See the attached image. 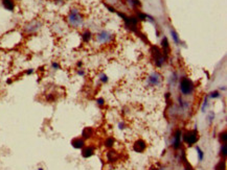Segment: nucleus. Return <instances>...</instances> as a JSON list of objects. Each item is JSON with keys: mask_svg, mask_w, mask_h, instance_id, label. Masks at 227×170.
Segmentation results:
<instances>
[{"mask_svg": "<svg viewBox=\"0 0 227 170\" xmlns=\"http://www.w3.org/2000/svg\"><path fill=\"white\" fill-rule=\"evenodd\" d=\"M67 20H68L69 24L72 27H75V28L82 26L83 23H84V19H83L82 15L80 14V11L77 10V9H71L70 10L68 17H67Z\"/></svg>", "mask_w": 227, "mask_h": 170, "instance_id": "1", "label": "nucleus"}, {"mask_svg": "<svg viewBox=\"0 0 227 170\" xmlns=\"http://www.w3.org/2000/svg\"><path fill=\"white\" fill-rule=\"evenodd\" d=\"M180 91L183 95H189L194 91V83L187 77H182L180 80Z\"/></svg>", "mask_w": 227, "mask_h": 170, "instance_id": "2", "label": "nucleus"}, {"mask_svg": "<svg viewBox=\"0 0 227 170\" xmlns=\"http://www.w3.org/2000/svg\"><path fill=\"white\" fill-rule=\"evenodd\" d=\"M42 27V22L39 21V20H32L30 22H28L27 24L24 25V32L26 33H34V32H37L40 28Z\"/></svg>", "mask_w": 227, "mask_h": 170, "instance_id": "3", "label": "nucleus"}, {"mask_svg": "<svg viewBox=\"0 0 227 170\" xmlns=\"http://www.w3.org/2000/svg\"><path fill=\"white\" fill-rule=\"evenodd\" d=\"M152 54L154 56V62H155V65L157 67H161L162 64L164 63L166 58H163L162 55V52L160 51V49L156 46H153L152 47Z\"/></svg>", "mask_w": 227, "mask_h": 170, "instance_id": "4", "label": "nucleus"}, {"mask_svg": "<svg viewBox=\"0 0 227 170\" xmlns=\"http://www.w3.org/2000/svg\"><path fill=\"white\" fill-rule=\"evenodd\" d=\"M112 40H113V35L109 32H106V30H103L96 35V41L101 44H107Z\"/></svg>", "mask_w": 227, "mask_h": 170, "instance_id": "5", "label": "nucleus"}, {"mask_svg": "<svg viewBox=\"0 0 227 170\" xmlns=\"http://www.w3.org/2000/svg\"><path fill=\"white\" fill-rule=\"evenodd\" d=\"M198 133L197 131H189L184 135V142L188 146H191L193 144H195L196 142L198 141Z\"/></svg>", "mask_w": 227, "mask_h": 170, "instance_id": "6", "label": "nucleus"}, {"mask_svg": "<svg viewBox=\"0 0 227 170\" xmlns=\"http://www.w3.org/2000/svg\"><path fill=\"white\" fill-rule=\"evenodd\" d=\"M146 144L143 140H137V141L134 143L133 149L136 151V152H143V151L146 150Z\"/></svg>", "mask_w": 227, "mask_h": 170, "instance_id": "7", "label": "nucleus"}, {"mask_svg": "<svg viewBox=\"0 0 227 170\" xmlns=\"http://www.w3.org/2000/svg\"><path fill=\"white\" fill-rule=\"evenodd\" d=\"M180 144H181V131L180 129H177L174 134V143H173V146L175 149H178L180 148Z\"/></svg>", "mask_w": 227, "mask_h": 170, "instance_id": "8", "label": "nucleus"}, {"mask_svg": "<svg viewBox=\"0 0 227 170\" xmlns=\"http://www.w3.org/2000/svg\"><path fill=\"white\" fill-rule=\"evenodd\" d=\"M161 81V78H160V75L158 73H152L151 75L149 76V83L150 85H152V86H158L159 83Z\"/></svg>", "mask_w": 227, "mask_h": 170, "instance_id": "9", "label": "nucleus"}, {"mask_svg": "<svg viewBox=\"0 0 227 170\" xmlns=\"http://www.w3.org/2000/svg\"><path fill=\"white\" fill-rule=\"evenodd\" d=\"M161 46L162 48H163V58H168V55H169V50H170V44H169V41H168V38L166 37H163L161 41Z\"/></svg>", "mask_w": 227, "mask_h": 170, "instance_id": "10", "label": "nucleus"}, {"mask_svg": "<svg viewBox=\"0 0 227 170\" xmlns=\"http://www.w3.org/2000/svg\"><path fill=\"white\" fill-rule=\"evenodd\" d=\"M2 2V5L5 10L10 11V12H13L15 10V1L14 0H1Z\"/></svg>", "mask_w": 227, "mask_h": 170, "instance_id": "11", "label": "nucleus"}, {"mask_svg": "<svg viewBox=\"0 0 227 170\" xmlns=\"http://www.w3.org/2000/svg\"><path fill=\"white\" fill-rule=\"evenodd\" d=\"M71 145L73 146L75 148L79 149V148H83L85 145V142L83 139H80V138H77V139H73L71 141Z\"/></svg>", "mask_w": 227, "mask_h": 170, "instance_id": "12", "label": "nucleus"}, {"mask_svg": "<svg viewBox=\"0 0 227 170\" xmlns=\"http://www.w3.org/2000/svg\"><path fill=\"white\" fill-rule=\"evenodd\" d=\"M93 152H94V149H93V147H86L85 149H83V151H82V156L84 158H89V157H91L92 154H93Z\"/></svg>", "mask_w": 227, "mask_h": 170, "instance_id": "13", "label": "nucleus"}, {"mask_svg": "<svg viewBox=\"0 0 227 170\" xmlns=\"http://www.w3.org/2000/svg\"><path fill=\"white\" fill-rule=\"evenodd\" d=\"M92 133H93V131H92V129H91V127H85L84 131H83V134H82V136H83L85 139H88V138H90L91 136H92Z\"/></svg>", "mask_w": 227, "mask_h": 170, "instance_id": "14", "label": "nucleus"}, {"mask_svg": "<svg viewBox=\"0 0 227 170\" xmlns=\"http://www.w3.org/2000/svg\"><path fill=\"white\" fill-rule=\"evenodd\" d=\"M127 2L131 7H140L141 5L139 0H127Z\"/></svg>", "mask_w": 227, "mask_h": 170, "instance_id": "15", "label": "nucleus"}, {"mask_svg": "<svg viewBox=\"0 0 227 170\" xmlns=\"http://www.w3.org/2000/svg\"><path fill=\"white\" fill-rule=\"evenodd\" d=\"M91 32H89V30H85L84 32V33L82 35V38H83V41L85 42V43H88V42L90 41V39H91Z\"/></svg>", "mask_w": 227, "mask_h": 170, "instance_id": "16", "label": "nucleus"}, {"mask_svg": "<svg viewBox=\"0 0 227 170\" xmlns=\"http://www.w3.org/2000/svg\"><path fill=\"white\" fill-rule=\"evenodd\" d=\"M107 157H108V160L110 161V162H113V161L117 160V156H116V154H115V151L110 150L109 152H108Z\"/></svg>", "mask_w": 227, "mask_h": 170, "instance_id": "17", "label": "nucleus"}, {"mask_svg": "<svg viewBox=\"0 0 227 170\" xmlns=\"http://www.w3.org/2000/svg\"><path fill=\"white\" fill-rule=\"evenodd\" d=\"M171 35H172V39L174 40V42H175L176 44H179L180 43V39L178 37V33L174 29H171Z\"/></svg>", "mask_w": 227, "mask_h": 170, "instance_id": "18", "label": "nucleus"}, {"mask_svg": "<svg viewBox=\"0 0 227 170\" xmlns=\"http://www.w3.org/2000/svg\"><path fill=\"white\" fill-rule=\"evenodd\" d=\"M113 143H114V139L113 138H109L106 140V142H105V145H106V147H112L113 146Z\"/></svg>", "mask_w": 227, "mask_h": 170, "instance_id": "19", "label": "nucleus"}, {"mask_svg": "<svg viewBox=\"0 0 227 170\" xmlns=\"http://www.w3.org/2000/svg\"><path fill=\"white\" fill-rule=\"evenodd\" d=\"M196 150H197V152H198V154H199V161H202L203 160V156H204L203 151L201 150V148L199 147V146L196 147Z\"/></svg>", "mask_w": 227, "mask_h": 170, "instance_id": "20", "label": "nucleus"}, {"mask_svg": "<svg viewBox=\"0 0 227 170\" xmlns=\"http://www.w3.org/2000/svg\"><path fill=\"white\" fill-rule=\"evenodd\" d=\"M216 169L217 170H225V163H224V162H220V163L216 166Z\"/></svg>", "mask_w": 227, "mask_h": 170, "instance_id": "21", "label": "nucleus"}, {"mask_svg": "<svg viewBox=\"0 0 227 170\" xmlns=\"http://www.w3.org/2000/svg\"><path fill=\"white\" fill-rule=\"evenodd\" d=\"M221 152L223 154V157H226L227 154V148H226V144H223L222 147H221Z\"/></svg>", "mask_w": 227, "mask_h": 170, "instance_id": "22", "label": "nucleus"}, {"mask_svg": "<svg viewBox=\"0 0 227 170\" xmlns=\"http://www.w3.org/2000/svg\"><path fill=\"white\" fill-rule=\"evenodd\" d=\"M51 67H52V69L58 70V69H60V64H59V63H57V62H52V63H51Z\"/></svg>", "mask_w": 227, "mask_h": 170, "instance_id": "23", "label": "nucleus"}, {"mask_svg": "<svg viewBox=\"0 0 227 170\" xmlns=\"http://www.w3.org/2000/svg\"><path fill=\"white\" fill-rule=\"evenodd\" d=\"M221 140H223L224 143H226L227 141V136H226V133H223V134H221Z\"/></svg>", "mask_w": 227, "mask_h": 170, "instance_id": "24", "label": "nucleus"}, {"mask_svg": "<svg viewBox=\"0 0 227 170\" xmlns=\"http://www.w3.org/2000/svg\"><path fill=\"white\" fill-rule=\"evenodd\" d=\"M101 80L103 81V83H107V81H108L107 75H106V74H103V75L101 76Z\"/></svg>", "mask_w": 227, "mask_h": 170, "instance_id": "25", "label": "nucleus"}, {"mask_svg": "<svg viewBox=\"0 0 227 170\" xmlns=\"http://www.w3.org/2000/svg\"><path fill=\"white\" fill-rule=\"evenodd\" d=\"M212 98H217V97L220 96V94H219V92H217V91H214V92H211V95Z\"/></svg>", "mask_w": 227, "mask_h": 170, "instance_id": "26", "label": "nucleus"}, {"mask_svg": "<svg viewBox=\"0 0 227 170\" xmlns=\"http://www.w3.org/2000/svg\"><path fill=\"white\" fill-rule=\"evenodd\" d=\"M97 103H98L100 106H103V104H104V99H103V98H100V99H97Z\"/></svg>", "mask_w": 227, "mask_h": 170, "instance_id": "27", "label": "nucleus"}, {"mask_svg": "<svg viewBox=\"0 0 227 170\" xmlns=\"http://www.w3.org/2000/svg\"><path fill=\"white\" fill-rule=\"evenodd\" d=\"M34 73V69H29V70L26 71V74H32Z\"/></svg>", "mask_w": 227, "mask_h": 170, "instance_id": "28", "label": "nucleus"}, {"mask_svg": "<svg viewBox=\"0 0 227 170\" xmlns=\"http://www.w3.org/2000/svg\"><path fill=\"white\" fill-rule=\"evenodd\" d=\"M78 73L80 74V75H84V71H83V70H79Z\"/></svg>", "mask_w": 227, "mask_h": 170, "instance_id": "29", "label": "nucleus"}, {"mask_svg": "<svg viewBox=\"0 0 227 170\" xmlns=\"http://www.w3.org/2000/svg\"><path fill=\"white\" fill-rule=\"evenodd\" d=\"M38 170H43V168H39V169H38Z\"/></svg>", "mask_w": 227, "mask_h": 170, "instance_id": "30", "label": "nucleus"}, {"mask_svg": "<svg viewBox=\"0 0 227 170\" xmlns=\"http://www.w3.org/2000/svg\"><path fill=\"white\" fill-rule=\"evenodd\" d=\"M161 170H163V169H161Z\"/></svg>", "mask_w": 227, "mask_h": 170, "instance_id": "31", "label": "nucleus"}]
</instances>
